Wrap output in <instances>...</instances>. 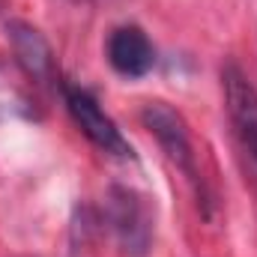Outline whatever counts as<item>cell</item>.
Wrapping results in <instances>:
<instances>
[{
	"instance_id": "cell-4",
	"label": "cell",
	"mask_w": 257,
	"mask_h": 257,
	"mask_svg": "<svg viewBox=\"0 0 257 257\" xmlns=\"http://www.w3.org/2000/svg\"><path fill=\"white\" fill-rule=\"evenodd\" d=\"M221 90H224L230 123L236 126L239 141L245 144V150L251 153V159L257 162V90H254V84L242 75V69L236 63H224V69H221Z\"/></svg>"
},
{
	"instance_id": "cell-1",
	"label": "cell",
	"mask_w": 257,
	"mask_h": 257,
	"mask_svg": "<svg viewBox=\"0 0 257 257\" xmlns=\"http://www.w3.org/2000/svg\"><path fill=\"white\" fill-rule=\"evenodd\" d=\"M141 123L150 128V135L162 144L165 156L177 165V171H183V177L194 186L197 197L209 200L206 197V186L200 180V171H197V162H194V150H192V138H189L186 120L168 102H147L144 111H141Z\"/></svg>"
},
{
	"instance_id": "cell-5",
	"label": "cell",
	"mask_w": 257,
	"mask_h": 257,
	"mask_svg": "<svg viewBox=\"0 0 257 257\" xmlns=\"http://www.w3.org/2000/svg\"><path fill=\"white\" fill-rule=\"evenodd\" d=\"M105 54L111 69L123 78H144L156 66V48L150 36L135 24H123L108 36Z\"/></svg>"
},
{
	"instance_id": "cell-3",
	"label": "cell",
	"mask_w": 257,
	"mask_h": 257,
	"mask_svg": "<svg viewBox=\"0 0 257 257\" xmlns=\"http://www.w3.org/2000/svg\"><path fill=\"white\" fill-rule=\"evenodd\" d=\"M108 221L128 254H144L150 245V212L144 206V197L132 189H111L108 194Z\"/></svg>"
},
{
	"instance_id": "cell-2",
	"label": "cell",
	"mask_w": 257,
	"mask_h": 257,
	"mask_svg": "<svg viewBox=\"0 0 257 257\" xmlns=\"http://www.w3.org/2000/svg\"><path fill=\"white\" fill-rule=\"evenodd\" d=\"M66 108H69L75 126L81 128L102 153L117 156V159H132V156H135L132 144L123 138V132L117 128V123L99 108V102H96L87 90L66 87Z\"/></svg>"
},
{
	"instance_id": "cell-6",
	"label": "cell",
	"mask_w": 257,
	"mask_h": 257,
	"mask_svg": "<svg viewBox=\"0 0 257 257\" xmlns=\"http://www.w3.org/2000/svg\"><path fill=\"white\" fill-rule=\"evenodd\" d=\"M9 39H12V48H15L18 63L27 69V75L42 78V81L51 78L54 57H51L48 42L39 36V30H33L27 24H9Z\"/></svg>"
}]
</instances>
